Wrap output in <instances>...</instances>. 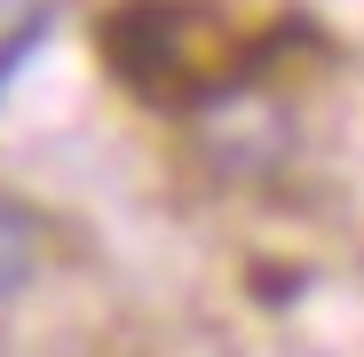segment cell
<instances>
[{
    "label": "cell",
    "instance_id": "obj_1",
    "mask_svg": "<svg viewBox=\"0 0 364 357\" xmlns=\"http://www.w3.org/2000/svg\"><path fill=\"white\" fill-rule=\"evenodd\" d=\"M40 262H48V230H40V214H32L16 191H0V302H16V294L40 278Z\"/></svg>",
    "mask_w": 364,
    "mask_h": 357
}]
</instances>
